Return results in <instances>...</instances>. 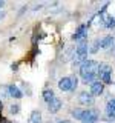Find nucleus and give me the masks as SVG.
Wrapping results in <instances>:
<instances>
[{
	"label": "nucleus",
	"mask_w": 115,
	"mask_h": 123,
	"mask_svg": "<svg viewBox=\"0 0 115 123\" xmlns=\"http://www.w3.org/2000/svg\"><path fill=\"white\" fill-rule=\"evenodd\" d=\"M100 72V63L95 60H86L80 66V75L84 83H94V79Z\"/></svg>",
	"instance_id": "obj_1"
},
{
	"label": "nucleus",
	"mask_w": 115,
	"mask_h": 123,
	"mask_svg": "<svg viewBox=\"0 0 115 123\" xmlns=\"http://www.w3.org/2000/svg\"><path fill=\"white\" fill-rule=\"evenodd\" d=\"M98 75L103 83H112V68H110V65H107V63L100 65Z\"/></svg>",
	"instance_id": "obj_2"
},
{
	"label": "nucleus",
	"mask_w": 115,
	"mask_h": 123,
	"mask_svg": "<svg viewBox=\"0 0 115 123\" xmlns=\"http://www.w3.org/2000/svg\"><path fill=\"white\" fill-rule=\"evenodd\" d=\"M97 120H98V111H95V109L84 111L83 118H81L83 123H97Z\"/></svg>",
	"instance_id": "obj_3"
},
{
	"label": "nucleus",
	"mask_w": 115,
	"mask_h": 123,
	"mask_svg": "<svg viewBox=\"0 0 115 123\" xmlns=\"http://www.w3.org/2000/svg\"><path fill=\"white\" fill-rule=\"evenodd\" d=\"M86 37H87V26L86 25H80L78 26V29L74 32V36H72V38L74 40H77L80 43V42H84L86 40Z\"/></svg>",
	"instance_id": "obj_4"
},
{
	"label": "nucleus",
	"mask_w": 115,
	"mask_h": 123,
	"mask_svg": "<svg viewBox=\"0 0 115 123\" xmlns=\"http://www.w3.org/2000/svg\"><path fill=\"white\" fill-rule=\"evenodd\" d=\"M87 51H89V45H87V42H80L78 46H77V51H75V57H86Z\"/></svg>",
	"instance_id": "obj_5"
},
{
	"label": "nucleus",
	"mask_w": 115,
	"mask_h": 123,
	"mask_svg": "<svg viewBox=\"0 0 115 123\" xmlns=\"http://www.w3.org/2000/svg\"><path fill=\"white\" fill-rule=\"evenodd\" d=\"M78 100H80V103L81 105H92L94 103V95L91 94V92H80V95H78Z\"/></svg>",
	"instance_id": "obj_6"
},
{
	"label": "nucleus",
	"mask_w": 115,
	"mask_h": 123,
	"mask_svg": "<svg viewBox=\"0 0 115 123\" xmlns=\"http://www.w3.org/2000/svg\"><path fill=\"white\" fill-rule=\"evenodd\" d=\"M58 88H60L61 91H71V89H72L71 77H63V79H60V82H58Z\"/></svg>",
	"instance_id": "obj_7"
},
{
	"label": "nucleus",
	"mask_w": 115,
	"mask_h": 123,
	"mask_svg": "<svg viewBox=\"0 0 115 123\" xmlns=\"http://www.w3.org/2000/svg\"><path fill=\"white\" fill-rule=\"evenodd\" d=\"M104 89V86H103V82H94L91 85V94L92 95H100Z\"/></svg>",
	"instance_id": "obj_8"
},
{
	"label": "nucleus",
	"mask_w": 115,
	"mask_h": 123,
	"mask_svg": "<svg viewBox=\"0 0 115 123\" xmlns=\"http://www.w3.org/2000/svg\"><path fill=\"white\" fill-rule=\"evenodd\" d=\"M48 108H49V111H51L52 114H55L57 111H58L60 108H61V100L55 97V98H54V100H51V102L48 103Z\"/></svg>",
	"instance_id": "obj_9"
},
{
	"label": "nucleus",
	"mask_w": 115,
	"mask_h": 123,
	"mask_svg": "<svg viewBox=\"0 0 115 123\" xmlns=\"http://www.w3.org/2000/svg\"><path fill=\"white\" fill-rule=\"evenodd\" d=\"M8 92H9L11 97H15V98H22V95H23L22 91L18 89L15 85H9V86H8Z\"/></svg>",
	"instance_id": "obj_10"
},
{
	"label": "nucleus",
	"mask_w": 115,
	"mask_h": 123,
	"mask_svg": "<svg viewBox=\"0 0 115 123\" xmlns=\"http://www.w3.org/2000/svg\"><path fill=\"white\" fill-rule=\"evenodd\" d=\"M106 112H107L109 117H115V98H112V100H109V102H107Z\"/></svg>",
	"instance_id": "obj_11"
},
{
	"label": "nucleus",
	"mask_w": 115,
	"mask_h": 123,
	"mask_svg": "<svg viewBox=\"0 0 115 123\" xmlns=\"http://www.w3.org/2000/svg\"><path fill=\"white\" fill-rule=\"evenodd\" d=\"M112 42H114V37L112 36H106V37H103L101 38V48H110V45H112Z\"/></svg>",
	"instance_id": "obj_12"
},
{
	"label": "nucleus",
	"mask_w": 115,
	"mask_h": 123,
	"mask_svg": "<svg viewBox=\"0 0 115 123\" xmlns=\"http://www.w3.org/2000/svg\"><path fill=\"white\" fill-rule=\"evenodd\" d=\"M31 123H41V114L40 111H34L32 114H31Z\"/></svg>",
	"instance_id": "obj_13"
},
{
	"label": "nucleus",
	"mask_w": 115,
	"mask_h": 123,
	"mask_svg": "<svg viewBox=\"0 0 115 123\" xmlns=\"http://www.w3.org/2000/svg\"><path fill=\"white\" fill-rule=\"evenodd\" d=\"M43 98L46 100V102H51V100H54V98H55V95H54V91L52 89H45L43 91Z\"/></svg>",
	"instance_id": "obj_14"
},
{
	"label": "nucleus",
	"mask_w": 115,
	"mask_h": 123,
	"mask_svg": "<svg viewBox=\"0 0 115 123\" xmlns=\"http://www.w3.org/2000/svg\"><path fill=\"white\" fill-rule=\"evenodd\" d=\"M98 48H101V40H95L94 43L89 46V52H92V54L98 52Z\"/></svg>",
	"instance_id": "obj_15"
},
{
	"label": "nucleus",
	"mask_w": 115,
	"mask_h": 123,
	"mask_svg": "<svg viewBox=\"0 0 115 123\" xmlns=\"http://www.w3.org/2000/svg\"><path fill=\"white\" fill-rule=\"evenodd\" d=\"M83 114H84V111H81V109H74V111H72V117H74V118H80V120H81Z\"/></svg>",
	"instance_id": "obj_16"
},
{
	"label": "nucleus",
	"mask_w": 115,
	"mask_h": 123,
	"mask_svg": "<svg viewBox=\"0 0 115 123\" xmlns=\"http://www.w3.org/2000/svg\"><path fill=\"white\" fill-rule=\"evenodd\" d=\"M18 111H20V106H18V105H11L9 106V112L11 114H17Z\"/></svg>",
	"instance_id": "obj_17"
},
{
	"label": "nucleus",
	"mask_w": 115,
	"mask_h": 123,
	"mask_svg": "<svg viewBox=\"0 0 115 123\" xmlns=\"http://www.w3.org/2000/svg\"><path fill=\"white\" fill-rule=\"evenodd\" d=\"M8 94H9V92H8V86L3 88V89H0V97H2V98H5Z\"/></svg>",
	"instance_id": "obj_18"
},
{
	"label": "nucleus",
	"mask_w": 115,
	"mask_h": 123,
	"mask_svg": "<svg viewBox=\"0 0 115 123\" xmlns=\"http://www.w3.org/2000/svg\"><path fill=\"white\" fill-rule=\"evenodd\" d=\"M71 82H72V89H75L77 88V83H78V80H77V77H71Z\"/></svg>",
	"instance_id": "obj_19"
},
{
	"label": "nucleus",
	"mask_w": 115,
	"mask_h": 123,
	"mask_svg": "<svg viewBox=\"0 0 115 123\" xmlns=\"http://www.w3.org/2000/svg\"><path fill=\"white\" fill-rule=\"evenodd\" d=\"M11 69H12V71H15V69H17V65L12 63V65H11Z\"/></svg>",
	"instance_id": "obj_20"
},
{
	"label": "nucleus",
	"mask_w": 115,
	"mask_h": 123,
	"mask_svg": "<svg viewBox=\"0 0 115 123\" xmlns=\"http://www.w3.org/2000/svg\"><path fill=\"white\" fill-rule=\"evenodd\" d=\"M0 123H11V122L6 120V118H2V120H0Z\"/></svg>",
	"instance_id": "obj_21"
},
{
	"label": "nucleus",
	"mask_w": 115,
	"mask_h": 123,
	"mask_svg": "<svg viewBox=\"0 0 115 123\" xmlns=\"http://www.w3.org/2000/svg\"><path fill=\"white\" fill-rule=\"evenodd\" d=\"M5 17V11H0V18H3Z\"/></svg>",
	"instance_id": "obj_22"
},
{
	"label": "nucleus",
	"mask_w": 115,
	"mask_h": 123,
	"mask_svg": "<svg viewBox=\"0 0 115 123\" xmlns=\"http://www.w3.org/2000/svg\"><path fill=\"white\" fill-rule=\"evenodd\" d=\"M58 123H71V122H69V120H60Z\"/></svg>",
	"instance_id": "obj_23"
},
{
	"label": "nucleus",
	"mask_w": 115,
	"mask_h": 123,
	"mask_svg": "<svg viewBox=\"0 0 115 123\" xmlns=\"http://www.w3.org/2000/svg\"><path fill=\"white\" fill-rule=\"evenodd\" d=\"M2 109H3V105H2V102H0V112H2Z\"/></svg>",
	"instance_id": "obj_24"
},
{
	"label": "nucleus",
	"mask_w": 115,
	"mask_h": 123,
	"mask_svg": "<svg viewBox=\"0 0 115 123\" xmlns=\"http://www.w3.org/2000/svg\"><path fill=\"white\" fill-rule=\"evenodd\" d=\"M3 5H5V2H0V8H2Z\"/></svg>",
	"instance_id": "obj_25"
},
{
	"label": "nucleus",
	"mask_w": 115,
	"mask_h": 123,
	"mask_svg": "<svg viewBox=\"0 0 115 123\" xmlns=\"http://www.w3.org/2000/svg\"><path fill=\"white\" fill-rule=\"evenodd\" d=\"M114 54H115V48H114Z\"/></svg>",
	"instance_id": "obj_26"
},
{
	"label": "nucleus",
	"mask_w": 115,
	"mask_h": 123,
	"mask_svg": "<svg viewBox=\"0 0 115 123\" xmlns=\"http://www.w3.org/2000/svg\"><path fill=\"white\" fill-rule=\"evenodd\" d=\"M49 123H51V122H49Z\"/></svg>",
	"instance_id": "obj_27"
}]
</instances>
